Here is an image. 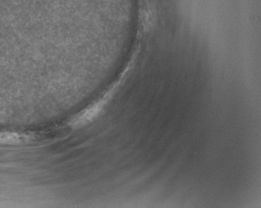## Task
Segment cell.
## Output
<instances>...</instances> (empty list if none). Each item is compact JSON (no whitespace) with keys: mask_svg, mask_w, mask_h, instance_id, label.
<instances>
[{"mask_svg":"<svg viewBox=\"0 0 261 208\" xmlns=\"http://www.w3.org/2000/svg\"><path fill=\"white\" fill-rule=\"evenodd\" d=\"M25 140L22 135L17 133H0V144H18Z\"/></svg>","mask_w":261,"mask_h":208,"instance_id":"obj_2","label":"cell"},{"mask_svg":"<svg viewBox=\"0 0 261 208\" xmlns=\"http://www.w3.org/2000/svg\"><path fill=\"white\" fill-rule=\"evenodd\" d=\"M103 102H96L94 105L89 107V109L84 111L83 113L80 114L78 117L74 120V124L75 125H83V124L87 123L89 121L94 119L98 113H100L101 109H102Z\"/></svg>","mask_w":261,"mask_h":208,"instance_id":"obj_1","label":"cell"}]
</instances>
